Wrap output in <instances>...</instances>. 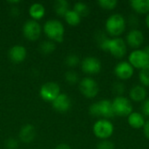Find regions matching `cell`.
<instances>
[{"label": "cell", "mask_w": 149, "mask_h": 149, "mask_svg": "<svg viewBox=\"0 0 149 149\" xmlns=\"http://www.w3.org/2000/svg\"><path fill=\"white\" fill-rule=\"evenodd\" d=\"M27 55V51L24 46L17 45L12 46L9 51V58L10 59L16 64H19L23 62Z\"/></svg>", "instance_id": "16"}, {"label": "cell", "mask_w": 149, "mask_h": 149, "mask_svg": "<svg viewBox=\"0 0 149 149\" xmlns=\"http://www.w3.org/2000/svg\"><path fill=\"white\" fill-rule=\"evenodd\" d=\"M81 69L82 71L88 74V75H95L98 74L99 72H100L101 68H102V64L100 62V60L95 57H86L85 58L81 63Z\"/></svg>", "instance_id": "11"}, {"label": "cell", "mask_w": 149, "mask_h": 149, "mask_svg": "<svg viewBox=\"0 0 149 149\" xmlns=\"http://www.w3.org/2000/svg\"><path fill=\"white\" fill-rule=\"evenodd\" d=\"M72 10L75 12H77L81 17H86L89 14V12H90L89 6L86 3H84V2H77L74 4Z\"/></svg>", "instance_id": "23"}, {"label": "cell", "mask_w": 149, "mask_h": 149, "mask_svg": "<svg viewBox=\"0 0 149 149\" xmlns=\"http://www.w3.org/2000/svg\"><path fill=\"white\" fill-rule=\"evenodd\" d=\"M99 6L106 10H113L117 7L118 2L116 0H99Z\"/></svg>", "instance_id": "26"}, {"label": "cell", "mask_w": 149, "mask_h": 149, "mask_svg": "<svg viewBox=\"0 0 149 149\" xmlns=\"http://www.w3.org/2000/svg\"><path fill=\"white\" fill-rule=\"evenodd\" d=\"M89 113L93 117L107 120L112 119L115 116L112 106V100L106 99L93 103L89 107Z\"/></svg>", "instance_id": "2"}, {"label": "cell", "mask_w": 149, "mask_h": 149, "mask_svg": "<svg viewBox=\"0 0 149 149\" xmlns=\"http://www.w3.org/2000/svg\"><path fill=\"white\" fill-rule=\"evenodd\" d=\"M144 50H145V52H147L148 56L149 57V45H147V46H146V48H145Z\"/></svg>", "instance_id": "37"}, {"label": "cell", "mask_w": 149, "mask_h": 149, "mask_svg": "<svg viewBox=\"0 0 149 149\" xmlns=\"http://www.w3.org/2000/svg\"><path fill=\"white\" fill-rule=\"evenodd\" d=\"M60 94L59 86L53 81L45 83L39 90V95L42 100L47 102H52Z\"/></svg>", "instance_id": "9"}, {"label": "cell", "mask_w": 149, "mask_h": 149, "mask_svg": "<svg viewBox=\"0 0 149 149\" xmlns=\"http://www.w3.org/2000/svg\"><path fill=\"white\" fill-rule=\"evenodd\" d=\"M64 17H65V20L66 21V23L72 26H76V25L79 24L81 22V17L77 12H75L73 10H69L65 13Z\"/></svg>", "instance_id": "21"}, {"label": "cell", "mask_w": 149, "mask_h": 149, "mask_svg": "<svg viewBox=\"0 0 149 149\" xmlns=\"http://www.w3.org/2000/svg\"><path fill=\"white\" fill-rule=\"evenodd\" d=\"M113 74L120 81L128 80L134 76V69L127 61L122 60L113 67Z\"/></svg>", "instance_id": "10"}, {"label": "cell", "mask_w": 149, "mask_h": 149, "mask_svg": "<svg viewBox=\"0 0 149 149\" xmlns=\"http://www.w3.org/2000/svg\"><path fill=\"white\" fill-rule=\"evenodd\" d=\"M126 91V86L122 81L115 82L113 86V92L116 94V96H121Z\"/></svg>", "instance_id": "29"}, {"label": "cell", "mask_w": 149, "mask_h": 149, "mask_svg": "<svg viewBox=\"0 0 149 149\" xmlns=\"http://www.w3.org/2000/svg\"><path fill=\"white\" fill-rule=\"evenodd\" d=\"M141 113L144 115V117L149 118V98H147L142 103H141Z\"/></svg>", "instance_id": "31"}, {"label": "cell", "mask_w": 149, "mask_h": 149, "mask_svg": "<svg viewBox=\"0 0 149 149\" xmlns=\"http://www.w3.org/2000/svg\"><path fill=\"white\" fill-rule=\"evenodd\" d=\"M145 24H146L147 28L149 30V13L147 14L146 17H145Z\"/></svg>", "instance_id": "36"}, {"label": "cell", "mask_w": 149, "mask_h": 149, "mask_svg": "<svg viewBox=\"0 0 149 149\" xmlns=\"http://www.w3.org/2000/svg\"><path fill=\"white\" fill-rule=\"evenodd\" d=\"M79 91L87 99L95 98L100 92V87L97 81L91 77L83 78L79 84Z\"/></svg>", "instance_id": "8"}, {"label": "cell", "mask_w": 149, "mask_h": 149, "mask_svg": "<svg viewBox=\"0 0 149 149\" xmlns=\"http://www.w3.org/2000/svg\"><path fill=\"white\" fill-rule=\"evenodd\" d=\"M36 136V129L33 125L26 124L24 125L19 132V139L24 143L31 142Z\"/></svg>", "instance_id": "18"}, {"label": "cell", "mask_w": 149, "mask_h": 149, "mask_svg": "<svg viewBox=\"0 0 149 149\" xmlns=\"http://www.w3.org/2000/svg\"><path fill=\"white\" fill-rule=\"evenodd\" d=\"M127 19L120 13L110 15L105 22L106 33L110 38H120L125 32L127 28Z\"/></svg>", "instance_id": "1"}, {"label": "cell", "mask_w": 149, "mask_h": 149, "mask_svg": "<svg viewBox=\"0 0 149 149\" xmlns=\"http://www.w3.org/2000/svg\"><path fill=\"white\" fill-rule=\"evenodd\" d=\"M41 26L36 20H28L24 23L23 26V33L25 38L30 41L37 40L41 34Z\"/></svg>", "instance_id": "13"}, {"label": "cell", "mask_w": 149, "mask_h": 149, "mask_svg": "<svg viewBox=\"0 0 149 149\" xmlns=\"http://www.w3.org/2000/svg\"><path fill=\"white\" fill-rule=\"evenodd\" d=\"M125 41L127 45V46L135 49H141V45L144 44L145 41V36L144 33L137 29H131L126 35Z\"/></svg>", "instance_id": "12"}, {"label": "cell", "mask_w": 149, "mask_h": 149, "mask_svg": "<svg viewBox=\"0 0 149 149\" xmlns=\"http://www.w3.org/2000/svg\"><path fill=\"white\" fill-rule=\"evenodd\" d=\"M39 49H40V52L42 53L50 54L52 52H54V50L56 49V45L52 40H46V41H44L43 43L40 44Z\"/></svg>", "instance_id": "25"}, {"label": "cell", "mask_w": 149, "mask_h": 149, "mask_svg": "<svg viewBox=\"0 0 149 149\" xmlns=\"http://www.w3.org/2000/svg\"><path fill=\"white\" fill-rule=\"evenodd\" d=\"M112 106L114 115L116 116L127 117L131 113H133V105L131 100L123 95L115 96L112 100Z\"/></svg>", "instance_id": "5"}, {"label": "cell", "mask_w": 149, "mask_h": 149, "mask_svg": "<svg viewBox=\"0 0 149 149\" xmlns=\"http://www.w3.org/2000/svg\"><path fill=\"white\" fill-rule=\"evenodd\" d=\"M127 45L124 38H111L107 48V52L115 58H123L127 53Z\"/></svg>", "instance_id": "7"}, {"label": "cell", "mask_w": 149, "mask_h": 149, "mask_svg": "<svg viewBox=\"0 0 149 149\" xmlns=\"http://www.w3.org/2000/svg\"><path fill=\"white\" fill-rule=\"evenodd\" d=\"M142 130H143V134H144L145 137H146L148 140H149V119L148 120H146L145 126H144V127L142 128Z\"/></svg>", "instance_id": "34"}, {"label": "cell", "mask_w": 149, "mask_h": 149, "mask_svg": "<svg viewBox=\"0 0 149 149\" xmlns=\"http://www.w3.org/2000/svg\"><path fill=\"white\" fill-rule=\"evenodd\" d=\"M129 3L136 15H147L149 13V0H132Z\"/></svg>", "instance_id": "19"}, {"label": "cell", "mask_w": 149, "mask_h": 149, "mask_svg": "<svg viewBox=\"0 0 149 149\" xmlns=\"http://www.w3.org/2000/svg\"><path fill=\"white\" fill-rule=\"evenodd\" d=\"M127 118L128 125L134 129H142L145 126L146 118L140 112L133 111V113H131Z\"/></svg>", "instance_id": "17"}, {"label": "cell", "mask_w": 149, "mask_h": 149, "mask_svg": "<svg viewBox=\"0 0 149 149\" xmlns=\"http://www.w3.org/2000/svg\"><path fill=\"white\" fill-rule=\"evenodd\" d=\"M65 80L70 85H75L79 81V74L74 71H68L65 75Z\"/></svg>", "instance_id": "28"}, {"label": "cell", "mask_w": 149, "mask_h": 149, "mask_svg": "<svg viewBox=\"0 0 149 149\" xmlns=\"http://www.w3.org/2000/svg\"><path fill=\"white\" fill-rule=\"evenodd\" d=\"M52 103L53 109L58 113H66L72 106L71 99L65 93H60Z\"/></svg>", "instance_id": "14"}, {"label": "cell", "mask_w": 149, "mask_h": 149, "mask_svg": "<svg viewBox=\"0 0 149 149\" xmlns=\"http://www.w3.org/2000/svg\"><path fill=\"white\" fill-rule=\"evenodd\" d=\"M44 32L53 42L61 43L64 40V24L57 19H50L44 24Z\"/></svg>", "instance_id": "3"}, {"label": "cell", "mask_w": 149, "mask_h": 149, "mask_svg": "<svg viewBox=\"0 0 149 149\" xmlns=\"http://www.w3.org/2000/svg\"><path fill=\"white\" fill-rule=\"evenodd\" d=\"M93 133L100 141L108 140L114 133V126L110 120L99 119L93 126Z\"/></svg>", "instance_id": "4"}, {"label": "cell", "mask_w": 149, "mask_h": 149, "mask_svg": "<svg viewBox=\"0 0 149 149\" xmlns=\"http://www.w3.org/2000/svg\"><path fill=\"white\" fill-rule=\"evenodd\" d=\"M29 14L33 18V20L41 19L45 14V9L44 5L40 3H34L29 8Z\"/></svg>", "instance_id": "20"}, {"label": "cell", "mask_w": 149, "mask_h": 149, "mask_svg": "<svg viewBox=\"0 0 149 149\" xmlns=\"http://www.w3.org/2000/svg\"><path fill=\"white\" fill-rule=\"evenodd\" d=\"M96 149H115V145L109 140H103L98 143Z\"/></svg>", "instance_id": "30"}, {"label": "cell", "mask_w": 149, "mask_h": 149, "mask_svg": "<svg viewBox=\"0 0 149 149\" xmlns=\"http://www.w3.org/2000/svg\"><path fill=\"white\" fill-rule=\"evenodd\" d=\"M55 149H72L71 148V147L68 145V144H65V143H61V144H59V145H58Z\"/></svg>", "instance_id": "35"}, {"label": "cell", "mask_w": 149, "mask_h": 149, "mask_svg": "<svg viewBox=\"0 0 149 149\" xmlns=\"http://www.w3.org/2000/svg\"><path fill=\"white\" fill-rule=\"evenodd\" d=\"M79 63H80V60H79V56L76 54H73V53L69 54L65 58V64L69 67H75Z\"/></svg>", "instance_id": "27"}, {"label": "cell", "mask_w": 149, "mask_h": 149, "mask_svg": "<svg viewBox=\"0 0 149 149\" xmlns=\"http://www.w3.org/2000/svg\"><path fill=\"white\" fill-rule=\"evenodd\" d=\"M127 62L134 70H141L149 65V57L144 49H135L128 54Z\"/></svg>", "instance_id": "6"}, {"label": "cell", "mask_w": 149, "mask_h": 149, "mask_svg": "<svg viewBox=\"0 0 149 149\" xmlns=\"http://www.w3.org/2000/svg\"><path fill=\"white\" fill-rule=\"evenodd\" d=\"M5 147L7 149H17L18 147V141L17 139L9 138L5 142Z\"/></svg>", "instance_id": "33"}, {"label": "cell", "mask_w": 149, "mask_h": 149, "mask_svg": "<svg viewBox=\"0 0 149 149\" xmlns=\"http://www.w3.org/2000/svg\"><path fill=\"white\" fill-rule=\"evenodd\" d=\"M148 98L147 88L141 85H135L129 90V100L136 103H142Z\"/></svg>", "instance_id": "15"}, {"label": "cell", "mask_w": 149, "mask_h": 149, "mask_svg": "<svg viewBox=\"0 0 149 149\" xmlns=\"http://www.w3.org/2000/svg\"><path fill=\"white\" fill-rule=\"evenodd\" d=\"M69 10V3L66 0H57L54 2V10L58 16L64 17Z\"/></svg>", "instance_id": "22"}, {"label": "cell", "mask_w": 149, "mask_h": 149, "mask_svg": "<svg viewBox=\"0 0 149 149\" xmlns=\"http://www.w3.org/2000/svg\"><path fill=\"white\" fill-rule=\"evenodd\" d=\"M127 23H128V24L132 27V29H137L139 25V18L135 14L131 15L128 17V21H127Z\"/></svg>", "instance_id": "32"}, {"label": "cell", "mask_w": 149, "mask_h": 149, "mask_svg": "<svg viewBox=\"0 0 149 149\" xmlns=\"http://www.w3.org/2000/svg\"><path fill=\"white\" fill-rule=\"evenodd\" d=\"M139 81L140 85L144 87H149V65L140 70L139 72Z\"/></svg>", "instance_id": "24"}]
</instances>
